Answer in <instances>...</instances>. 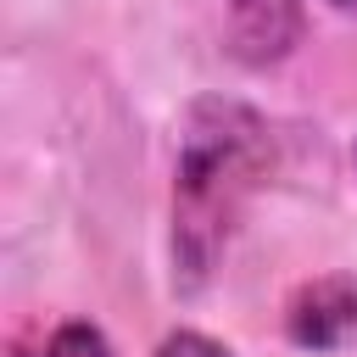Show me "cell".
<instances>
[{"label": "cell", "instance_id": "1", "mask_svg": "<svg viewBox=\"0 0 357 357\" xmlns=\"http://www.w3.org/2000/svg\"><path fill=\"white\" fill-rule=\"evenodd\" d=\"M268 123L240 100H201L178 139L173 178V273L184 290L206 284L229 251L257 184L268 178Z\"/></svg>", "mask_w": 357, "mask_h": 357}, {"label": "cell", "instance_id": "2", "mask_svg": "<svg viewBox=\"0 0 357 357\" xmlns=\"http://www.w3.org/2000/svg\"><path fill=\"white\" fill-rule=\"evenodd\" d=\"M284 329L296 346L307 351H329L357 329V279L351 273H324L307 279L290 301H284Z\"/></svg>", "mask_w": 357, "mask_h": 357}, {"label": "cell", "instance_id": "3", "mask_svg": "<svg viewBox=\"0 0 357 357\" xmlns=\"http://www.w3.org/2000/svg\"><path fill=\"white\" fill-rule=\"evenodd\" d=\"M301 39V0H229V50L251 67L290 56Z\"/></svg>", "mask_w": 357, "mask_h": 357}, {"label": "cell", "instance_id": "4", "mask_svg": "<svg viewBox=\"0 0 357 357\" xmlns=\"http://www.w3.org/2000/svg\"><path fill=\"white\" fill-rule=\"evenodd\" d=\"M45 357H112V346H106V335H100L95 324L67 318V324L45 340Z\"/></svg>", "mask_w": 357, "mask_h": 357}, {"label": "cell", "instance_id": "5", "mask_svg": "<svg viewBox=\"0 0 357 357\" xmlns=\"http://www.w3.org/2000/svg\"><path fill=\"white\" fill-rule=\"evenodd\" d=\"M156 357H234V351L218 346V340L201 335V329H178V335H167V340L156 346Z\"/></svg>", "mask_w": 357, "mask_h": 357}, {"label": "cell", "instance_id": "6", "mask_svg": "<svg viewBox=\"0 0 357 357\" xmlns=\"http://www.w3.org/2000/svg\"><path fill=\"white\" fill-rule=\"evenodd\" d=\"M329 6H340V11H357V0H329Z\"/></svg>", "mask_w": 357, "mask_h": 357}]
</instances>
